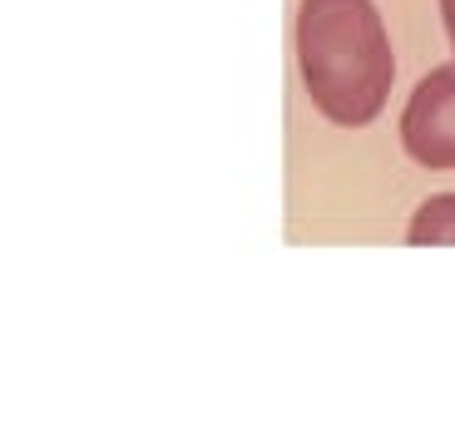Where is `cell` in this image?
<instances>
[{"label": "cell", "instance_id": "1", "mask_svg": "<svg viewBox=\"0 0 455 445\" xmlns=\"http://www.w3.org/2000/svg\"><path fill=\"white\" fill-rule=\"evenodd\" d=\"M297 69L312 109L337 129H366L391 99L396 55L371 0H302Z\"/></svg>", "mask_w": 455, "mask_h": 445}, {"label": "cell", "instance_id": "2", "mask_svg": "<svg viewBox=\"0 0 455 445\" xmlns=\"http://www.w3.org/2000/svg\"><path fill=\"white\" fill-rule=\"evenodd\" d=\"M401 148L411 163L455 173V60L435 65L401 109Z\"/></svg>", "mask_w": 455, "mask_h": 445}, {"label": "cell", "instance_id": "3", "mask_svg": "<svg viewBox=\"0 0 455 445\" xmlns=\"http://www.w3.org/2000/svg\"><path fill=\"white\" fill-rule=\"evenodd\" d=\"M411 248H455V194H441L411 213L406 228Z\"/></svg>", "mask_w": 455, "mask_h": 445}, {"label": "cell", "instance_id": "4", "mask_svg": "<svg viewBox=\"0 0 455 445\" xmlns=\"http://www.w3.org/2000/svg\"><path fill=\"white\" fill-rule=\"evenodd\" d=\"M441 25H445V40H451V55H455V0H441Z\"/></svg>", "mask_w": 455, "mask_h": 445}]
</instances>
